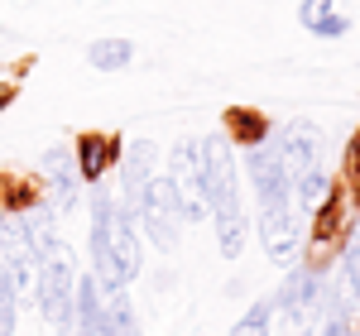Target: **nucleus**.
I'll return each mask as SVG.
<instances>
[{
  "label": "nucleus",
  "mask_w": 360,
  "mask_h": 336,
  "mask_svg": "<svg viewBox=\"0 0 360 336\" xmlns=\"http://www.w3.org/2000/svg\"><path fill=\"white\" fill-rule=\"evenodd\" d=\"M351 168H356V178H360V144L351 149Z\"/></svg>",
  "instance_id": "21"
},
{
  "label": "nucleus",
  "mask_w": 360,
  "mask_h": 336,
  "mask_svg": "<svg viewBox=\"0 0 360 336\" xmlns=\"http://www.w3.org/2000/svg\"><path fill=\"white\" fill-rule=\"evenodd\" d=\"M322 336H356L351 332V317H327V332Z\"/></svg>",
  "instance_id": "20"
},
{
  "label": "nucleus",
  "mask_w": 360,
  "mask_h": 336,
  "mask_svg": "<svg viewBox=\"0 0 360 336\" xmlns=\"http://www.w3.org/2000/svg\"><path fill=\"white\" fill-rule=\"evenodd\" d=\"M312 34H317V39H341V34H351V15H336V10H332Z\"/></svg>",
  "instance_id": "19"
},
{
  "label": "nucleus",
  "mask_w": 360,
  "mask_h": 336,
  "mask_svg": "<svg viewBox=\"0 0 360 336\" xmlns=\"http://www.w3.org/2000/svg\"><path fill=\"white\" fill-rule=\"evenodd\" d=\"M44 202L53 207L58 217H68V212H77V202H82V173H77V159H72V149L68 144H58L44 154Z\"/></svg>",
  "instance_id": "4"
},
{
  "label": "nucleus",
  "mask_w": 360,
  "mask_h": 336,
  "mask_svg": "<svg viewBox=\"0 0 360 336\" xmlns=\"http://www.w3.org/2000/svg\"><path fill=\"white\" fill-rule=\"evenodd\" d=\"M86 63H91L96 72H125V67L135 63V44H130V39H96V44L86 49Z\"/></svg>",
  "instance_id": "14"
},
{
  "label": "nucleus",
  "mask_w": 360,
  "mask_h": 336,
  "mask_svg": "<svg viewBox=\"0 0 360 336\" xmlns=\"http://www.w3.org/2000/svg\"><path fill=\"white\" fill-rule=\"evenodd\" d=\"M202 197H207V207L240 202V188H236V149H231V135H207V140H202Z\"/></svg>",
  "instance_id": "3"
},
{
  "label": "nucleus",
  "mask_w": 360,
  "mask_h": 336,
  "mask_svg": "<svg viewBox=\"0 0 360 336\" xmlns=\"http://www.w3.org/2000/svg\"><path fill=\"white\" fill-rule=\"evenodd\" d=\"M298 336H312V332H298Z\"/></svg>",
  "instance_id": "23"
},
{
  "label": "nucleus",
  "mask_w": 360,
  "mask_h": 336,
  "mask_svg": "<svg viewBox=\"0 0 360 336\" xmlns=\"http://www.w3.org/2000/svg\"><path fill=\"white\" fill-rule=\"evenodd\" d=\"M269 317H274V303L259 298V303H250V312L231 327V336H269Z\"/></svg>",
  "instance_id": "16"
},
{
  "label": "nucleus",
  "mask_w": 360,
  "mask_h": 336,
  "mask_svg": "<svg viewBox=\"0 0 360 336\" xmlns=\"http://www.w3.org/2000/svg\"><path fill=\"white\" fill-rule=\"evenodd\" d=\"M226 125H231V135L245 144V149L274 135V125H269V120H264L259 111H245V106H240V111H226Z\"/></svg>",
  "instance_id": "15"
},
{
  "label": "nucleus",
  "mask_w": 360,
  "mask_h": 336,
  "mask_svg": "<svg viewBox=\"0 0 360 336\" xmlns=\"http://www.w3.org/2000/svg\"><path fill=\"white\" fill-rule=\"evenodd\" d=\"M72 159H77L82 183H101V178H106V168L120 159V140H115V135H82L77 149H72Z\"/></svg>",
  "instance_id": "9"
},
{
  "label": "nucleus",
  "mask_w": 360,
  "mask_h": 336,
  "mask_svg": "<svg viewBox=\"0 0 360 336\" xmlns=\"http://www.w3.org/2000/svg\"><path fill=\"white\" fill-rule=\"evenodd\" d=\"M245 168H250L255 193H259V212H278V207H288V173L278 168L274 135H269V140H259V144H250Z\"/></svg>",
  "instance_id": "5"
},
{
  "label": "nucleus",
  "mask_w": 360,
  "mask_h": 336,
  "mask_svg": "<svg viewBox=\"0 0 360 336\" xmlns=\"http://www.w3.org/2000/svg\"><path fill=\"white\" fill-rule=\"evenodd\" d=\"M101 336H139V317L125 288H111L101 303Z\"/></svg>",
  "instance_id": "13"
},
{
  "label": "nucleus",
  "mask_w": 360,
  "mask_h": 336,
  "mask_svg": "<svg viewBox=\"0 0 360 336\" xmlns=\"http://www.w3.org/2000/svg\"><path fill=\"white\" fill-rule=\"evenodd\" d=\"M327 197H332V178L322 173V164L307 168V173H298V178L288 183V207H298L303 217H312V212H317Z\"/></svg>",
  "instance_id": "11"
},
{
  "label": "nucleus",
  "mask_w": 360,
  "mask_h": 336,
  "mask_svg": "<svg viewBox=\"0 0 360 336\" xmlns=\"http://www.w3.org/2000/svg\"><path fill=\"white\" fill-rule=\"evenodd\" d=\"M322 288H327V274H322V269H293L288 283L278 288L269 303H274V312H283L288 322H307L312 308L322 303Z\"/></svg>",
  "instance_id": "7"
},
{
  "label": "nucleus",
  "mask_w": 360,
  "mask_h": 336,
  "mask_svg": "<svg viewBox=\"0 0 360 336\" xmlns=\"http://www.w3.org/2000/svg\"><path fill=\"white\" fill-rule=\"evenodd\" d=\"M139 259H144L139 226L115 212V197L101 183H91V274H96V283L106 293L125 288L139 274Z\"/></svg>",
  "instance_id": "1"
},
{
  "label": "nucleus",
  "mask_w": 360,
  "mask_h": 336,
  "mask_svg": "<svg viewBox=\"0 0 360 336\" xmlns=\"http://www.w3.org/2000/svg\"><path fill=\"white\" fill-rule=\"evenodd\" d=\"M168 178L178 183V193L183 197H202V144L197 140H178L168 149ZM207 202V197H202Z\"/></svg>",
  "instance_id": "10"
},
{
  "label": "nucleus",
  "mask_w": 360,
  "mask_h": 336,
  "mask_svg": "<svg viewBox=\"0 0 360 336\" xmlns=\"http://www.w3.org/2000/svg\"><path fill=\"white\" fill-rule=\"evenodd\" d=\"M15 322H20V298H15L10 269L0 264V336H15Z\"/></svg>",
  "instance_id": "17"
},
{
  "label": "nucleus",
  "mask_w": 360,
  "mask_h": 336,
  "mask_svg": "<svg viewBox=\"0 0 360 336\" xmlns=\"http://www.w3.org/2000/svg\"><path fill=\"white\" fill-rule=\"evenodd\" d=\"M259 245H264V254H269L274 264H283V269H293V264L303 259V231H298L293 207L259 212Z\"/></svg>",
  "instance_id": "6"
},
{
  "label": "nucleus",
  "mask_w": 360,
  "mask_h": 336,
  "mask_svg": "<svg viewBox=\"0 0 360 336\" xmlns=\"http://www.w3.org/2000/svg\"><path fill=\"white\" fill-rule=\"evenodd\" d=\"M332 10H336V0H303V5H298V25H303V29H317L327 15H332Z\"/></svg>",
  "instance_id": "18"
},
{
  "label": "nucleus",
  "mask_w": 360,
  "mask_h": 336,
  "mask_svg": "<svg viewBox=\"0 0 360 336\" xmlns=\"http://www.w3.org/2000/svg\"><path fill=\"white\" fill-rule=\"evenodd\" d=\"M274 149H278V168L288 173V183L307 173V168H317V154H322V135H317V125L312 120H293L283 135H274Z\"/></svg>",
  "instance_id": "8"
},
{
  "label": "nucleus",
  "mask_w": 360,
  "mask_h": 336,
  "mask_svg": "<svg viewBox=\"0 0 360 336\" xmlns=\"http://www.w3.org/2000/svg\"><path fill=\"white\" fill-rule=\"evenodd\" d=\"M212 226H217V250L226 259H236V254L245 250V212H240V202L212 207Z\"/></svg>",
  "instance_id": "12"
},
{
  "label": "nucleus",
  "mask_w": 360,
  "mask_h": 336,
  "mask_svg": "<svg viewBox=\"0 0 360 336\" xmlns=\"http://www.w3.org/2000/svg\"><path fill=\"white\" fill-rule=\"evenodd\" d=\"M0 106H10V86H0Z\"/></svg>",
  "instance_id": "22"
},
{
  "label": "nucleus",
  "mask_w": 360,
  "mask_h": 336,
  "mask_svg": "<svg viewBox=\"0 0 360 336\" xmlns=\"http://www.w3.org/2000/svg\"><path fill=\"white\" fill-rule=\"evenodd\" d=\"M72 288H77V259L68 245L39 259V279H34V303L44 312V322L53 332H72Z\"/></svg>",
  "instance_id": "2"
}]
</instances>
